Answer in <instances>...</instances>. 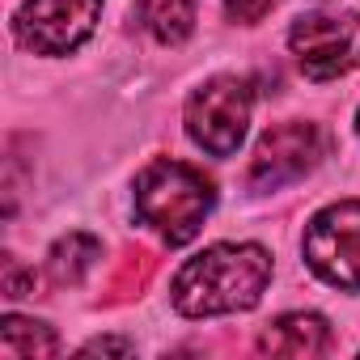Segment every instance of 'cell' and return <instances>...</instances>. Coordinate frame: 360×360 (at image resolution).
I'll return each instance as SVG.
<instances>
[{
    "instance_id": "7",
    "label": "cell",
    "mask_w": 360,
    "mask_h": 360,
    "mask_svg": "<svg viewBox=\"0 0 360 360\" xmlns=\"http://www.w3.org/2000/svg\"><path fill=\"white\" fill-rule=\"evenodd\" d=\"M326 157V140L318 123H280L263 131L255 161H250V187L255 191H280L297 183L301 174H309Z\"/></svg>"
},
{
    "instance_id": "12",
    "label": "cell",
    "mask_w": 360,
    "mask_h": 360,
    "mask_svg": "<svg viewBox=\"0 0 360 360\" xmlns=\"http://www.w3.org/2000/svg\"><path fill=\"white\" fill-rule=\"evenodd\" d=\"M271 9H276V0H225V18L229 22H242V26L263 22Z\"/></svg>"
},
{
    "instance_id": "15",
    "label": "cell",
    "mask_w": 360,
    "mask_h": 360,
    "mask_svg": "<svg viewBox=\"0 0 360 360\" xmlns=\"http://www.w3.org/2000/svg\"><path fill=\"white\" fill-rule=\"evenodd\" d=\"M356 131H360V115H356Z\"/></svg>"
},
{
    "instance_id": "5",
    "label": "cell",
    "mask_w": 360,
    "mask_h": 360,
    "mask_svg": "<svg viewBox=\"0 0 360 360\" xmlns=\"http://www.w3.org/2000/svg\"><path fill=\"white\" fill-rule=\"evenodd\" d=\"M301 250L314 276L335 288L360 292V200H339L322 208L309 221Z\"/></svg>"
},
{
    "instance_id": "1",
    "label": "cell",
    "mask_w": 360,
    "mask_h": 360,
    "mask_svg": "<svg viewBox=\"0 0 360 360\" xmlns=\"http://www.w3.org/2000/svg\"><path fill=\"white\" fill-rule=\"evenodd\" d=\"M271 280V255L250 242H221L174 276V309L183 318H217L255 309Z\"/></svg>"
},
{
    "instance_id": "10",
    "label": "cell",
    "mask_w": 360,
    "mask_h": 360,
    "mask_svg": "<svg viewBox=\"0 0 360 360\" xmlns=\"http://www.w3.org/2000/svg\"><path fill=\"white\" fill-rule=\"evenodd\" d=\"M98 259H102L98 238H89V233H68V238H60V242L51 246V255H47V276H51V284L72 288V284H81V280L94 271Z\"/></svg>"
},
{
    "instance_id": "3",
    "label": "cell",
    "mask_w": 360,
    "mask_h": 360,
    "mask_svg": "<svg viewBox=\"0 0 360 360\" xmlns=\"http://www.w3.org/2000/svg\"><path fill=\"white\" fill-rule=\"evenodd\" d=\"M288 47L309 81H335L360 68V13L309 9L292 22Z\"/></svg>"
},
{
    "instance_id": "4",
    "label": "cell",
    "mask_w": 360,
    "mask_h": 360,
    "mask_svg": "<svg viewBox=\"0 0 360 360\" xmlns=\"http://www.w3.org/2000/svg\"><path fill=\"white\" fill-rule=\"evenodd\" d=\"M250 110H255V89L246 77L233 72L212 77L187 102V136L212 157H233L246 140Z\"/></svg>"
},
{
    "instance_id": "11",
    "label": "cell",
    "mask_w": 360,
    "mask_h": 360,
    "mask_svg": "<svg viewBox=\"0 0 360 360\" xmlns=\"http://www.w3.org/2000/svg\"><path fill=\"white\" fill-rule=\"evenodd\" d=\"M56 352H60V339L47 322H30V318H18V314H9L0 322V356L39 360V356H56Z\"/></svg>"
},
{
    "instance_id": "13",
    "label": "cell",
    "mask_w": 360,
    "mask_h": 360,
    "mask_svg": "<svg viewBox=\"0 0 360 360\" xmlns=\"http://www.w3.org/2000/svg\"><path fill=\"white\" fill-rule=\"evenodd\" d=\"M34 292V271H22V263L13 255H5V297L18 301V297H30Z\"/></svg>"
},
{
    "instance_id": "14",
    "label": "cell",
    "mask_w": 360,
    "mask_h": 360,
    "mask_svg": "<svg viewBox=\"0 0 360 360\" xmlns=\"http://www.w3.org/2000/svg\"><path fill=\"white\" fill-rule=\"evenodd\" d=\"M98 352H119V356H131V352H136V343H127V339H94V343H85V347H81V356H98Z\"/></svg>"
},
{
    "instance_id": "8",
    "label": "cell",
    "mask_w": 360,
    "mask_h": 360,
    "mask_svg": "<svg viewBox=\"0 0 360 360\" xmlns=\"http://www.w3.org/2000/svg\"><path fill=\"white\" fill-rule=\"evenodd\" d=\"M330 347V326L318 314H280L276 322L263 326L259 335V352L267 356H318Z\"/></svg>"
},
{
    "instance_id": "2",
    "label": "cell",
    "mask_w": 360,
    "mask_h": 360,
    "mask_svg": "<svg viewBox=\"0 0 360 360\" xmlns=\"http://www.w3.org/2000/svg\"><path fill=\"white\" fill-rule=\"evenodd\" d=\"M217 204L212 178H204L187 161H153L136 178V212L153 225L169 246H187Z\"/></svg>"
},
{
    "instance_id": "6",
    "label": "cell",
    "mask_w": 360,
    "mask_h": 360,
    "mask_svg": "<svg viewBox=\"0 0 360 360\" xmlns=\"http://www.w3.org/2000/svg\"><path fill=\"white\" fill-rule=\"evenodd\" d=\"M102 13V0H26L13 13V34L34 56H68L77 51Z\"/></svg>"
},
{
    "instance_id": "9",
    "label": "cell",
    "mask_w": 360,
    "mask_h": 360,
    "mask_svg": "<svg viewBox=\"0 0 360 360\" xmlns=\"http://www.w3.org/2000/svg\"><path fill=\"white\" fill-rule=\"evenodd\" d=\"M136 18L161 47H178L195 30V0H140Z\"/></svg>"
}]
</instances>
